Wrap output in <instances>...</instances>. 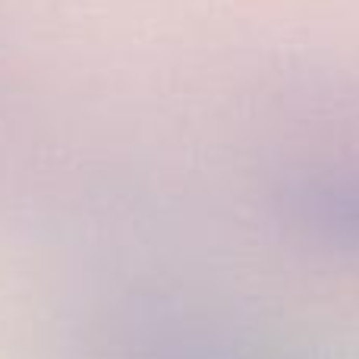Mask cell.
Returning <instances> with one entry per match:
<instances>
[{"label": "cell", "instance_id": "1", "mask_svg": "<svg viewBox=\"0 0 359 359\" xmlns=\"http://www.w3.org/2000/svg\"><path fill=\"white\" fill-rule=\"evenodd\" d=\"M271 208L297 243L359 265V161H299L274 180Z\"/></svg>", "mask_w": 359, "mask_h": 359}]
</instances>
